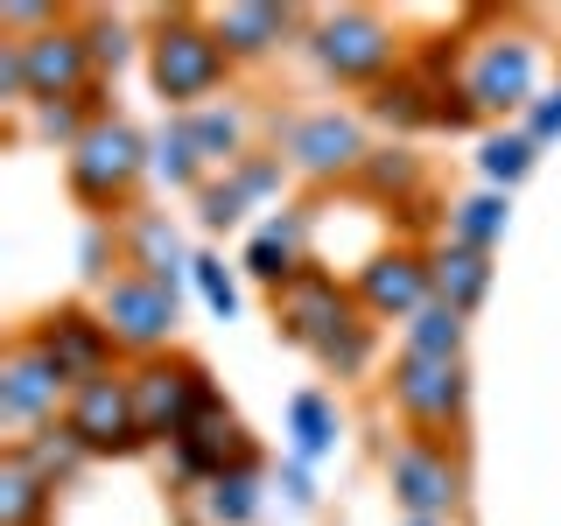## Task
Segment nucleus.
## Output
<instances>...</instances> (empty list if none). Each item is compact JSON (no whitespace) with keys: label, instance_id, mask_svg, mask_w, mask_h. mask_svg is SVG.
Listing matches in <instances>:
<instances>
[{"label":"nucleus","instance_id":"f257e3e1","mask_svg":"<svg viewBox=\"0 0 561 526\" xmlns=\"http://www.w3.org/2000/svg\"><path fill=\"white\" fill-rule=\"evenodd\" d=\"M274 316H280V338L302 344L337 379L365 373V358H373V323H365L358 295L344 281H330L323 267H302L288 288H274Z\"/></svg>","mask_w":561,"mask_h":526},{"label":"nucleus","instance_id":"473e14b6","mask_svg":"<svg viewBox=\"0 0 561 526\" xmlns=\"http://www.w3.org/2000/svg\"><path fill=\"white\" fill-rule=\"evenodd\" d=\"M84 43H92V64H119V57H127V28L105 22V14H92V35H84Z\"/></svg>","mask_w":561,"mask_h":526},{"label":"nucleus","instance_id":"7ed1b4c3","mask_svg":"<svg viewBox=\"0 0 561 526\" xmlns=\"http://www.w3.org/2000/svg\"><path fill=\"white\" fill-rule=\"evenodd\" d=\"M140 169H148V140H140L127 119H92L84 127V140H70V197H78L84 210H113L134 197Z\"/></svg>","mask_w":561,"mask_h":526},{"label":"nucleus","instance_id":"393cba45","mask_svg":"<svg viewBox=\"0 0 561 526\" xmlns=\"http://www.w3.org/2000/svg\"><path fill=\"white\" fill-rule=\"evenodd\" d=\"M449 232H456V245H478V253H484V245L505 232V197H470V204H456V225H449Z\"/></svg>","mask_w":561,"mask_h":526},{"label":"nucleus","instance_id":"6e6552de","mask_svg":"<svg viewBox=\"0 0 561 526\" xmlns=\"http://www.w3.org/2000/svg\"><path fill=\"white\" fill-rule=\"evenodd\" d=\"M316 64L330 70L337 84H373L393 64V28L365 8H337L316 22Z\"/></svg>","mask_w":561,"mask_h":526},{"label":"nucleus","instance_id":"9d476101","mask_svg":"<svg viewBox=\"0 0 561 526\" xmlns=\"http://www.w3.org/2000/svg\"><path fill=\"white\" fill-rule=\"evenodd\" d=\"M463 99L478 113H513L534 99V43L526 35H484L463 64Z\"/></svg>","mask_w":561,"mask_h":526},{"label":"nucleus","instance_id":"f704fd0d","mask_svg":"<svg viewBox=\"0 0 561 526\" xmlns=\"http://www.w3.org/2000/svg\"><path fill=\"white\" fill-rule=\"evenodd\" d=\"M232 183L245 190V197H267V190H280V162H239Z\"/></svg>","mask_w":561,"mask_h":526},{"label":"nucleus","instance_id":"b1692460","mask_svg":"<svg viewBox=\"0 0 561 526\" xmlns=\"http://www.w3.org/2000/svg\"><path fill=\"white\" fill-rule=\"evenodd\" d=\"M288 428H295V456L337 449V408H330L323 393H295L288 400Z\"/></svg>","mask_w":561,"mask_h":526},{"label":"nucleus","instance_id":"4be33fe9","mask_svg":"<svg viewBox=\"0 0 561 526\" xmlns=\"http://www.w3.org/2000/svg\"><path fill=\"white\" fill-rule=\"evenodd\" d=\"M134 267L148 281H162V288H175V274H183V245H175V232L162 218H134Z\"/></svg>","mask_w":561,"mask_h":526},{"label":"nucleus","instance_id":"39448f33","mask_svg":"<svg viewBox=\"0 0 561 526\" xmlns=\"http://www.w3.org/2000/svg\"><path fill=\"white\" fill-rule=\"evenodd\" d=\"M64 428L78 435L84 456H140L148 435H140V414H134V386L127 379H84L64 408Z\"/></svg>","mask_w":561,"mask_h":526},{"label":"nucleus","instance_id":"9b49d317","mask_svg":"<svg viewBox=\"0 0 561 526\" xmlns=\"http://www.w3.org/2000/svg\"><path fill=\"white\" fill-rule=\"evenodd\" d=\"M386 478H393V499L408 505V519H443L463 499V464L443 443H400L386 456Z\"/></svg>","mask_w":561,"mask_h":526},{"label":"nucleus","instance_id":"ddd939ff","mask_svg":"<svg viewBox=\"0 0 561 526\" xmlns=\"http://www.w3.org/2000/svg\"><path fill=\"white\" fill-rule=\"evenodd\" d=\"M260 456H253V443H245V428H239V414L232 408H218V400H210V408L190 421V435L183 443H175V470H183V478H232V470H253Z\"/></svg>","mask_w":561,"mask_h":526},{"label":"nucleus","instance_id":"e433bc0d","mask_svg":"<svg viewBox=\"0 0 561 526\" xmlns=\"http://www.w3.org/2000/svg\"><path fill=\"white\" fill-rule=\"evenodd\" d=\"M365 175H373L379 190H393V183H414V162H408V155L393 148V162H365Z\"/></svg>","mask_w":561,"mask_h":526},{"label":"nucleus","instance_id":"20e7f679","mask_svg":"<svg viewBox=\"0 0 561 526\" xmlns=\"http://www.w3.org/2000/svg\"><path fill=\"white\" fill-rule=\"evenodd\" d=\"M134 386V414H140V435L148 443H183L190 435V421H197L210 400V379H204V365H190V358H140V373L127 379Z\"/></svg>","mask_w":561,"mask_h":526},{"label":"nucleus","instance_id":"dca6fc26","mask_svg":"<svg viewBox=\"0 0 561 526\" xmlns=\"http://www.w3.org/2000/svg\"><path fill=\"white\" fill-rule=\"evenodd\" d=\"M288 162L309 169V175H344V169H365V140H358V119L344 113H309L288 127Z\"/></svg>","mask_w":561,"mask_h":526},{"label":"nucleus","instance_id":"1a4fd4ad","mask_svg":"<svg viewBox=\"0 0 561 526\" xmlns=\"http://www.w3.org/2000/svg\"><path fill=\"white\" fill-rule=\"evenodd\" d=\"M22 43V92L28 105H64L84 92V78H92V43H84V28H43V35H14Z\"/></svg>","mask_w":561,"mask_h":526},{"label":"nucleus","instance_id":"f3484780","mask_svg":"<svg viewBox=\"0 0 561 526\" xmlns=\"http://www.w3.org/2000/svg\"><path fill=\"white\" fill-rule=\"evenodd\" d=\"M428 281H435V302H449L456 316H470L484 302V288H491V260L478 253V245H443V253L428 260Z\"/></svg>","mask_w":561,"mask_h":526},{"label":"nucleus","instance_id":"4468645a","mask_svg":"<svg viewBox=\"0 0 561 526\" xmlns=\"http://www.w3.org/2000/svg\"><path fill=\"white\" fill-rule=\"evenodd\" d=\"M35 344L49 351V365H57L70 386L105 379V358H113V330H105L99 316H84V309H49L43 330H35Z\"/></svg>","mask_w":561,"mask_h":526},{"label":"nucleus","instance_id":"72a5a7b5","mask_svg":"<svg viewBox=\"0 0 561 526\" xmlns=\"http://www.w3.org/2000/svg\"><path fill=\"white\" fill-rule=\"evenodd\" d=\"M0 22L8 28H57V8H43V0H0Z\"/></svg>","mask_w":561,"mask_h":526},{"label":"nucleus","instance_id":"c85d7f7f","mask_svg":"<svg viewBox=\"0 0 561 526\" xmlns=\"http://www.w3.org/2000/svg\"><path fill=\"white\" fill-rule=\"evenodd\" d=\"M190 140H197V155H210V162H239V119L232 113H197L183 119Z\"/></svg>","mask_w":561,"mask_h":526},{"label":"nucleus","instance_id":"423d86ee","mask_svg":"<svg viewBox=\"0 0 561 526\" xmlns=\"http://www.w3.org/2000/svg\"><path fill=\"white\" fill-rule=\"evenodd\" d=\"M393 400H400V414H408L421 435H449L456 421H463V400H470L463 358H421V351H400Z\"/></svg>","mask_w":561,"mask_h":526},{"label":"nucleus","instance_id":"2f4dec72","mask_svg":"<svg viewBox=\"0 0 561 526\" xmlns=\"http://www.w3.org/2000/svg\"><path fill=\"white\" fill-rule=\"evenodd\" d=\"M204 225H239V210H245V190L239 183H204Z\"/></svg>","mask_w":561,"mask_h":526},{"label":"nucleus","instance_id":"2eb2a0df","mask_svg":"<svg viewBox=\"0 0 561 526\" xmlns=\"http://www.w3.org/2000/svg\"><path fill=\"white\" fill-rule=\"evenodd\" d=\"M358 309L365 316H414L435 302V281H428V260L421 253H379L358 267Z\"/></svg>","mask_w":561,"mask_h":526},{"label":"nucleus","instance_id":"58836bf2","mask_svg":"<svg viewBox=\"0 0 561 526\" xmlns=\"http://www.w3.org/2000/svg\"><path fill=\"white\" fill-rule=\"evenodd\" d=\"M408 526H443V519H408Z\"/></svg>","mask_w":561,"mask_h":526},{"label":"nucleus","instance_id":"6ab92c4d","mask_svg":"<svg viewBox=\"0 0 561 526\" xmlns=\"http://www.w3.org/2000/svg\"><path fill=\"white\" fill-rule=\"evenodd\" d=\"M245 267L267 281V288H288V281L302 274V218H274V225H260L253 245H245Z\"/></svg>","mask_w":561,"mask_h":526},{"label":"nucleus","instance_id":"0eeeda50","mask_svg":"<svg viewBox=\"0 0 561 526\" xmlns=\"http://www.w3.org/2000/svg\"><path fill=\"white\" fill-rule=\"evenodd\" d=\"M99 323L113 330V344L154 358V351L175 338V288H162V281H148V274H119V281H105V295H99Z\"/></svg>","mask_w":561,"mask_h":526},{"label":"nucleus","instance_id":"cd10ccee","mask_svg":"<svg viewBox=\"0 0 561 526\" xmlns=\"http://www.w3.org/2000/svg\"><path fill=\"white\" fill-rule=\"evenodd\" d=\"M526 169H534V140L526 134H491L484 140V175L491 183H519Z\"/></svg>","mask_w":561,"mask_h":526},{"label":"nucleus","instance_id":"aec40b11","mask_svg":"<svg viewBox=\"0 0 561 526\" xmlns=\"http://www.w3.org/2000/svg\"><path fill=\"white\" fill-rule=\"evenodd\" d=\"M49 513V484L22 464V449H8L0 464V526H43Z\"/></svg>","mask_w":561,"mask_h":526},{"label":"nucleus","instance_id":"f03ea898","mask_svg":"<svg viewBox=\"0 0 561 526\" xmlns=\"http://www.w3.org/2000/svg\"><path fill=\"white\" fill-rule=\"evenodd\" d=\"M148 64H154V92H162L169 105H197L218 92V78H225V43H218V28L197 22L190 8H175L154 22V43H148Z\"/></svg>","mask_w":561,"mask_h":526},{"label":"nucleus","instance_id":"f8f14e48","mask_svg":"<svg viewBox=\"0 0 561 526\" xmlns=\"http://www.w3.org/2000/svg\"><path fill=\"white\" fill-rule=\"evenodd\" d=\"M70 393H78V386L49 365V351L35 338H22L8 351V365H0V414H8V428H35V421H49L57 400L70 408Z\"/></svg>","mask_w":561,"mask_h":526},{"label":"nucleus","instance_id":"412c9836","mask_svg":"<svg viewBox=\"0 0 561 526\" xmlns=\"http://www.w3.org/2000/svg\"><path fill=\"white\" fill-rule=\"evenodd\" d=\"M408 351H421V358H463V316L449 302L414 309L408 316Z\"/></svg>","mask_w":561,"mask_h":526},{"label":"nucleus","instance_id":"a878e982","mask_svg":"<svg viewBox=\"0 0 561 526\" xmlns=\"http://www.w3.org/2000/svg\"><path fill=\"white\" fill-rule=\"evenodd\" d=\"M421 99H443V92H428V84H414V78L379 84V119H393V127H421V119H435Z\"/></svg>","mask_w":561,"mask_h":526},{"label":"nucleus","instance_id":"c9c22d12","mask_svg":"<svg viewBox=\"0 0 561 526\" xmlns=\"http://www.w3.org/2000/svg\"><path fill=\"white\" fill-rule=\"evenodd\" d=\"M554 134H561V92L540 99L534 113H526V140H534V148H540V140H554Z\"/></svg>","mask_w":561,"mask_h":526},{"label":"nucleus","instance_id":"a211bd4d","mask_svg":"<svg viewBox=\"0 0 561 526\" xmlns=\"http://www.w3.org/2000/svg\"><path fill=\"white\" fill-rule=\"evenodd\" d=\"M210 28H218L225 57H267L280 35L295 28V8H225Z\"/></svg>","mask_w":561,"mask_h":526},{"label":"nucleus","instance_id":"7c9ffc66","mask_svg":"<svg viewBox=\"0 0 561 526\" xmlns=\"http://www.w3.org/2000/svg\"><path fill=\"white\" fill-rule=\"evenodd\" d=\"M190 274H197V288H204V302H210V309H218V316H232V309H239V295H232V281H225V267H218V260H210V253H197V260H190Z\"/></svg>","mask_w":561,"mask_h":526},{"label":"nucleus","instance_id":"5701e85b","mask_svg":"<svg viewBox=\"0 0 561 526\" xmlns=\"http://www.w3.org/2000/svg\"><path fill=\"white\" fill-rule=\"evenodd\" d=\"M14 449H22V464L35 470V478H43L49 491H57L64 478H70V470H78L84 464V449H78V435H70L64 428V421H57V428H43V435H35V443H14Z\"/></svg>","mask_w":561,"mask_h":526},{"label":"nucleus","instance_id":"bb28decb","mask_svg":"<svg viewBox=\"0 0 561 526\" xmlns=\"http://www.w3.org/2000/svg\"><path fill=\"white\" fill-rule=\"evenodd\" d=\"M210 519L218 526H245L253 519V470H232V478H210Z\"/></svg>","mask_w":561,"mask_h":526},{"label":"nucleus","instance_id":"c756f323","mask_svg":"<svg viewBox=\"0 0 561 526\" xmlns=\"http://www.w3.org/2000/svg\"><path fill=\"white\" fill-rule=\"evenodd\" d=\"M154 169H162L169 183H197L204 155H197V140H190V127H169L162 140H154Z\"/></svg>","mask_w":561,"mask_h":526},{"label":"nucleus","instance_id":"4c0bfd02","mask_svg":"<svg viewBox=\"0 0 561 526\" xmlns=\"http://www.w3.org/2000/svg\"><path fill=\"white\" fill-rule=\"evenodd\" d=\"M35 119H43V134L57 140V134H70V140H84V127L70 119V105H35Z\"/></svg>","mask_w":561,"mask_h":526}]
</instances>
